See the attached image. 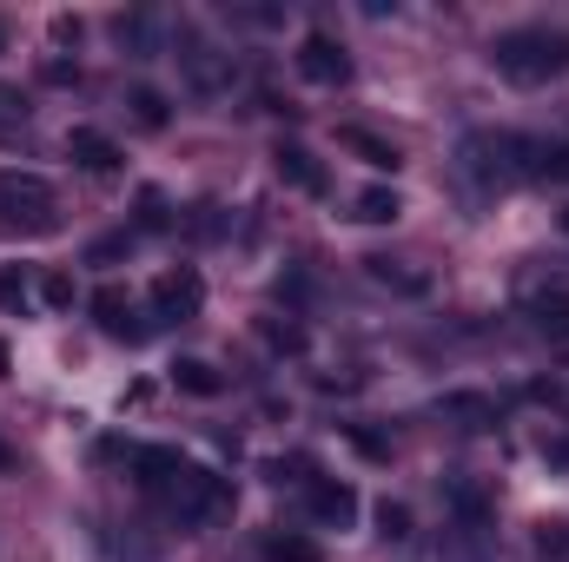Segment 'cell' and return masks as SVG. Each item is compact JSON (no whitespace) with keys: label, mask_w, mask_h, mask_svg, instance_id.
<instances>
[{"label":"cell","mask_w":569,"mask_h":562,"mask_svg":"<svg viewBox=\"0 0 569 562\" xmlns=\"http://www.w3.org/2000/svg\"><path fill=\"white\" fill-rule=\"evenodd\" d=\"M365 279L385 284V291H398V298H425V291H430V272H411L405 259H385V252H371V259H365Z\"/></svg>","instance_id":"obj_11"},{"label":"cell","mask_w":569,"mask_h":562,"mask_svg":"<svg viewBox=\"0 0 569 562\" xmlns=\"http://www.w3.org/2000/svg\"><path fill=\"white\" fill-rule=\"evenodd\" d=\"M0 40H7V27H0Z\"/></svg>","instance_id":"obj_37"},{"label":"cell","mask_w":569,"mask_h":562,"mask_svg":"<svg viewBox=\"0 0 569 562\" xmlns=\"http://www.w3.org/2000/svg\"><path fill=\"white\" fill-rule=\"evenodd\" d=\"M338 145H345V152H358V159H365V165H378V172H398V165H405V152H398L391 140H378L371 127H338Z\"/></svg>","instance_id":"obj_12"},{"label":"cell","mask_w":569,"mask_h":562,"mask_svg":"<svg viewBox=\"0 0 569 562\" xmlns=\"http://www.w3.org/2000/svg\"><path fill=\"white\" fill-rule=\"evenodd\" d=\"M490 67L510 87H550L557 73H569V33L563 27H510L490 40Z\"/></svg>","instance_id":"obj_1"},{"label":"cell","mask_w":569,"mask_h":562,"mask_svg":"<svg viewBox=\"0 0 569 562\" xmlns=\"http://www.w3.org/2000/svg\"><path fill=\"white\" fill-rule=\"evenodd\" d=\"M563 232H569V212H563Z\"/></svg>","instance_id":"obj_36"},{"label":"cell","mask_w":569,"mask_h":562,"mask_svg":"<svg viewBox=\"0 0 569 562\" xmlns=\"http://www.w3.org/2000/svg\"><path fill=\"white\" fill-rule=\"evenodd\" d=\"M272 172H279L291 192H305V199H325V165H318V152L298 140H279L272 145Z\"/></svg>","instance_id":"obj_9"},{"label":"cell","mask_w":569,"mask_h":562,"mask_svg":"<svg viewBox=\"0 0 569 562\" xmlns=\"http://www.w3.org/2000/svg\"><path fill=\"white\" fill-rule=\"evenodd\" d=\"M537 159H543V145L523 140V133H470V140H463V172H470L477 185L537 179Z\"/></svg>","instance_id":"obj_3"},{"label":"cell","mask_w":569,"mask_h":562,"mask_svg":"<svg viewBox=\"0 0 569 562\" xmlns=\"http://www.w3.org/2000/svg\"><path fill=\"white\" fill-rule=\"evenodd\" d=\"M172 384H179L186 398H219V391H226V378H219L206 358H179V364H172Z\"/></svg>","instance_id":"obj_14"},{"label":"cell","mask_w":569,"mask_h":562,"mask_svg":"<svg viewBox=\"0 0 569 562\" xmlns=\"http://www.w3.org/2000/svg\"><path fill=\"white\" fill-rule=\"evenodd\" d=\"M127 107H133V120H140L146 133H159V127L172 120V107H166V93H159V87H127Z\"/></svg>","instance_id":"obj_16"},{"label":"cell","mask_w":569,"mask_h":562,"mask_svg":"<svg viewBox=\"0 0 569 562\" xmlns=\"http://www.w3.org/2000/svg\"><path fill=\"white\" fill-rule=\"evenodd\" d=\"M537 556L569 562V523H537Z\"/></svg>","instance_id":"obj_21"},{"label":"cell","mask_w":569,"mask_h":562,"mask_svg":"<svg viewBox=\"0 0 569 562\" xmlns=\"http://www.w3.org/2000/svg\"><path fill=\"white\" fill-rule=\"evenodd\" d=\"M266 562H325V556L305 536H266Z\"/></svg>","instance_id":"obj_19"},{"label":"cell","mask_w":569,"mask_h":562,"mask_svg":"<svg viewBox=\"0 0 569 562\" xmlns=\"http://www.w3.org/2000/svg\"><path fill=\"white\" fill-rule=\"evenodd\" d=\"M0 232L7 239H53L60 232V192L33 172H0Z\"/></svg>","instance_id":"obj_2"},{"label":"cell","mask_w":569,"mask_h":562,"mask_svg":"<svg viewBox=\"0 0 569 562\" xmlns=\"http://www.w3.org/2000/svg\"><path fill=\"white\" fill-rule=\"evenodd\" d=\"M7 364H13V351H7V344H0V378H7Z\"/></svg>","instance_id":"obj_34"},{"label":"cell","mask_w":569,"mask_h":562,"mask_svg":"<svg viewBox=\"0 0 569 562\" xmlns=\"http://www.w3.org/2000/svg\"><path fill=\"white\" fill-rule=\"evenodd\" d=\"M378 536H385V543H411V536H418L411 503H391V496H385V503H378Z\"/></svg>","instance_id":"obj_18"},{"label":"cell","mask_w":569,"mask_h":562,"mask_svg":"<svg viewBox=\"0 0 569 562\" xmlns=\"http://www.w3.org/2000/svg\"><path fill=\"white\" fill-rule=\"evenodd\" d=\"M120 252H133V232H113V239H100L87 259H93V265H107V259H120Z\"/></svg>","instance_id":"obj_29"},{"label":"cell","mask_w":569,"mask_h":562,"mask_svg":"<svg viewBox=\"0 0 569 562\" xmlns=\"http://www.w3.org/2000/svg\"><path fill=\"white\" fill-rule=\"evenodd\" d=\"M67 159H73L80 172H120V145L107 140L100 127H73V133H67Z\"/></svg>","instance_id":"obj_10"},{"label":"cell","mask_w":569,"mask_h":562,"mask_svg":"<svg viewBox=\"0 0 569 562\" xmlns=\"http://www.w3.org/2000/svg\"><path fill=\"white\" fill-rule=\"evenodd\" d=\"M113 33H120L133 53H152V27H146L140 13H120V20H113Z\"/></svg>","instance_id":"obj_25"},{"label":"cell","mask_w":569,"mask_h":562,"mask_svg":"<svg viewBox=\"0 0 569 562\" xmlns=\"http://www.w3.org/2000/svg\"><path fill=\"white\" fill-rule=\"evenodd\" d=\"M0 470H7V443H0Z\"/></svg>","instance_id":"obj_35"},{"label":"cell","mask_w":569,"mask_h":562,"mask_svg":"<svg viewBox=\"0 0 569 562\" xmlns=\"http://www.w3.org/2000/svg\"><path fill=\"white\" fill-rule=\"evenodd\" d=\"M0 311H27V272L20 265L0 272Z\"/></svg>","instance_id":"obj_24"},{"label":"cell","mask_w":569,"mask_h":562,"mask_svg":"<svg viewBox=\"0 0 569 562\" xmlns=\"http://www.w3.org/2000/svg\"><path fill=\"white\" fill-rule=\"evenodd\" d=\"M179 67H186V80H192L199 93H219L226 73H232V53H219V47H206L192 27H179Z\"/></svg>","instance_id":"obj_7"},{"label":"cell","mask_w":569,"mask_h":562,"mask_svg":"<svg viewBox=\"0 0 569 562\" xmlns=\"http://www.w3.org/2000/svg\"><path fill=\"white\" fill-rule=\"evenodd\" d=\"M40 73H47V80H53V87H67V80H80V67H67V60H47V67H40Z\"/></svg>","instance_id":"obj_32"},{"label":"cell","mask_w":569,"mask_h":562,"mask_svg":"<svg viewBox=\"0 0 569 562\" xmlns=\"http://www.w3.org/2000/svg\"><path fill=\"white\" fill-rule=\"evenodd\" d=\"M543 456L550 463H569V436H543Z\"/></svg>","instance_id":"obj_33"},{"label":"cell","mask_w":569,"mask_h":562,"mask_svg":"<svg viewBox=\"0 0 569 562\" xmlns=\"http://www.w3.org/2000/svg\"><path fill=\"white\" fill-rule=\"evenodd\" d=\"M537 179H557V185H569V140L543 145V159H537Z\"/></svg>","instance_id":"obj_23"},{"label":"cell","mask_w":569,"mask_h":562,"mask_svg":"<svg viewBox=\"0 0 569 562\" xmlns=\"http://www.w3.org/2000/svg\"><path fill=\"white\" fill-rule=\"evenodd\" d=\"M305 510H311V523H325V530H351V523H358V490L338 483V476H311Z\"/></svg>","instance_id":"obj_8"},{"label":"cell","mask_w":569,"mask_h":562,"mask_svg":"<svg viewBox=\"0 0 569 562\" xmlns=\"http://www.w3.org/2000/svg\"><path fill=\"white\" fill-rule=\"evenodd\" d=\"M398 212H405V199H398L391 185H365V192L351 199V219H358V225H391Z\"/></svg>","instance_id":"obj_13"},{"label":"cell","mask_w":569,"mask_h":562,"mask_svg":"<svg viewBox=\"0 0 569 562\" xmlns=\"http://www.w3.org/2000/svg\"><path fill=\"white\" fill-rule=\"evenodd\" d=\"M20 120H27V100H20L13 87H0V133H13Z\"/></svg>","instance_id":"obj_28"},{"label":"cell","mask_w":569,"mask_h":562,"mask_svg":"<svg viewBox=\"0 0 569 562\" xmlns=\"http://www.w3.org/2000/svg\"><path fill=\"white\" fill-rule=\"evenodd\" d=\"M166 225H172V205H166L159 185H146L140 192V232H166Z\"/></svg>","instance_id":"obj_20"},{"label":"cell","mask_w":569,"mask_h":562,"mask_svg":"<svg viewBox=\"0 0 569 562\" xmlns=\"http://www.w3.org/2000/svg\"><path fill=\"white\" fill-rule=\"evenodd\" d=\"M219 225H226V219H219V205H199V219H192V232H199V239H219Z\"/></svg>","instance_id":"obj_30"},{"label":"cell","mask_w":569,"mask_h":562,"mask_svg":"<svg viewBox=\"0 0 569 562\" xmlns=\"http://www.w3.org/2000/svg\"><path fill=\"white\" fill-rule=\"evenodd\" d=\"M87 311H93V324H100L107 338H120V344H146V338H152V324L140 318V304L127 298V284H100V291L87 298Z\"/></svg>","instance_id":"obj_5"},{"label":"cell","mask_w":569,"mask_h":562,"mask_svg":"<svg viewBox=\"0 0 569 562\" xmlns=\"http://www.w3.org/2000/svg\"><path fill=\"white\" fill-rule=\"evenodd\" d=\"M437 411H443V418H457L463 430H490V423H497V404H490V398H477V391H450Z\"/></svg>","instance_id":"obj_15"},{"label":"cell","mask_w":569,"mask_h":562,"mask_svg":"<svg viewBox=\"0 0 569 562\" xmlns=\"http://www.w3.org/2000/svg\"><path fill=\"white\" fill-rule=\"evenodd\" d=\"M53 40L73 47V40H80V20H73V13H53Z\"/></svg>","instance_id":"obj_31"},{"label":"cell","mask_w":569,"mask_h":562,"mask_svg":"<svg viewBox=\"0 0 569 562\" xmlns=\"http://www.w3.org/2000/svg\"><path fill=\"white\" fill-rule=\"evenodd\" d=\"M530 311H537V324H543V331H569V291H557V298H537Z\"/></svg>","instance_id":"obj_22"},{"label":"cell","mask_w":569,"mask_h":562,"mask_svg":"<svg viewBox=\"0 0 569 562\" xmlns=\"http://www.w3.org/2000/svg\"><path fill=\"white\" fill-rule=\"evenodd\" d=\"M345 436H351V443H358V450H365V456H371V463H385V456H391V443H385V436H378V430H365V423H351V430H345Z\"/></svg>","instance_id":"obj_27"},{"label":"cell","mask_w":569,"mask_h":562,"mask_svg":"<svg viewBox=\"0 0 569 562\" xmlns=\"http://www.w3.org/2000/svg\"><path fill=\"white\" fill-rule=\"evenodd\" d=\"M199 304H206V279L192 265L152 279V324H186V318H199Z\"/></svg>","instance_id":"obj_4"},{"label":"cell","mask_w":569,"mask_h":562,"mask_svg":"<svg viewBox=\"0 0 569 562\" xmlns=\"http://www.w3.org/2000/svg\"><path fill=\"white\" fill-rule=\"evenodd\" d=\"M259 338H266L279 358H305V324H298V318H259Z\"/></svg>","instance_id":"obj_17"},{"label":"cell","mask_w":569,"mask_h":562,"mask_svg":"<svg viewBox=\"0 0 569 562\" xmlns=\"http://www.w3.org/2000/svg\"><path fill=\"white\" fill-rule=\"evenodd\" d=\"M298 73H305L311 87H345V80H351V53H345L331 33H305V40H298Z\"/></svg>","instance_id":"obj_6"},{"label":"cell","mask_w":569,"mask_h":562,"mask_svg":"<svg viewBox=\"0 0 569 562\" xmlns=\"http://www.w3.org/2000/svg\"><path fill=\"white\" fill-rule=\"evenodd\" d=\"M40 298H47L53 311H67V304H73V279H67V272H47V279H40Z\"/></svg>","instance_id":"obj_26"}]
</instances>
